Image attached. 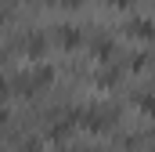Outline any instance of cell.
<instances>
[{
	"mask_svg": "<svg viewBox=\"0 0 155 152\" xmlns=\"http://www.w3.org/2000/svg\"><path fill=\"white\" fill-rule=\"evenodd\" d=\"M126 29H130V36H155V26H152V22H130Z\"/></svg>",
	"mask_w": 155,
	"mask_h": 152,
	"instance_id": "1",
	"label": "cell"
},
{
	"mask_svg": "<svg viewBox=\"0 0 155 152\" xmlns=\"http://www.w3.org/2000/svg\"><path fill=\"white\" fill-rule=\"evenodd\" d=\"M25 54H33V58L43 54V36H36V33H33V36H25Z\"/></svg>",
	"mask_w": 155,
	"mask_h": 152,
	"instance_id": "2",
	"label": "cell"
},
{
	"mask_svg": "<svg viewBox=\"0 0 155 152\" xmlns=\"http://www.w3.org/2000/svg\"><path fill=\"white\" fill-rule=\"evenodd\" d=\"M137 105H141V109H148V112H155V98H152V94H141V98H137Z\"/></svg>",
	"mask_w": 155,
	"mask_h": 152,
	"instance_id": "3",
	"label": "cell"
},
{
	"mask_svg": "<svg viewBox=\"0 0 155 152\" xmlns=\"http://www.w3.org/2000/svg\"><path fill=\"white\" fill-rule=\"evenodd\" d=\"M61 40H65V43H79V33L76 29H61Z\"/></svg>",
	"mask_w": 155,
	"mask_h": 152,
	"instance_id": "4",
	"label": "cell"
},
{
	"mask_svg": "<svg viewBox=\"0 0 155 152\" xmlns=\"http://www.w3.org/2000/svg\"><path fill=\"white\" fill-rule=\"evenodd\" d=\"M112 4H130V0H112Z\"/></svg>",
	"mask_w": 155,
	"mask_h": 152,
	"instance_id": "5",
	"label": "cell"
}]
</instances>
